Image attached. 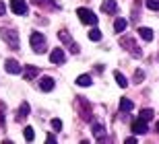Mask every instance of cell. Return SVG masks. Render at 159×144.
Returning a JSON list of instances; mask_svg holds the SVG:
<instances>
[{
    "label": "cell",
    "mask_w": 159,
    "mask_h": 144,
    "mask_svg": "<svg viewBox=\"0 0 159 144\" xmlns=\"http://www.w3.org/2000/svg\"><path fill=\"white\" fill-rule=\"evenodd\" d=\"M114 78H116L118 86H122V89H126V86H128V81H126V76H124L122 72H114Z\"/></svg>",
    "instance_id": "obj_15"
},
{
    "label": "cell",
    "mask_w": 159,
    "mask_h": 144,
    "mask_svg": "<svg viewBox=\"0 0 159 144\" xmlns=\"http://www.w3.org/2000/svg\"><path fill=\"white\" fill-rule=\"evenodd\" d=\"M54 86H56V82H54L52 76H43V78L39 81V89H41L43 93H50V91L54 89Z\"/></svg>",
    "instance_id": "obj_8"
},
{
    "label": "cell",
    "mask_w": 159,
    "mask_h": 144,
    "mask_svg": "<svg viewBox=\"0 0 159 144\" xmlns=\"http://www.w3.org/2000/svg\"><path fill=\"white\" fill-rule=\"evenodd\" d=\"M143 78H145V74H143L141 70H136L134 72V82H143Z\"/></svg>",
    "instance_id": "obj_24"
},
{
    "label": "cell",
    "mask_w": 159,
    "mask_h": 144,
    "mask_svg": "<svg viewBox=\"0 0 159 144\" xmlns=\"http://www.w3.org/2000/svg\"><path fill=\"white\" fill-rule=\"evenodd\" d=\"M124 29H126V19H116L114 21V31L116 33H122Z\"/></svg>",
    "instance_id": "obj_16"
},
{
    "label": "cell",
    "mask_w": 159,
    "mask_h": 144,
    "mask_svg": "<svg viewBox=\"0 0 159 144\" xmlns=\"http://www.w3.org/2000/svg\"><path fill=\"white\" fill-rule=\"evenodd\" d=\"M27 115H29V103H23L21 107H19L17 121H23V120H27Z\"/></svg>",
    "instance_id": "obj_12"
},
{
    "label": "cell",
    "mask_w": 159,
    "mask_h": 144,
    "mask_svg": "<svg viewBox=\"0 0 159 144\" xmlns=\"http://www.w3.org/2000/svg\"><path fill=\"white\" fill-rule=\"evenodd\" d=\"M4 12H6V4H4V2H2V0H0V17H2Z\"/></svg>",
    "instance_id": "obj_25"
},
{
    "label": "cell",
    "mask_w": 159,
    "mask_h": 144,
    "mask_svg": "<svg viewBox=\"0 0 159 144\" xmlns=\"http://www.w3.org/2000/svg\"><path fill=\"white\" fill-rule=\"evenodd\" d=\"M29 43H31V47H33L35 54H43L46 52V37H43L39 31H33V33H31Z\"/></svg>",
    "instance_id": "obj_1"
},
{
    "label": "cell",
    "mask_w": 159,
    "mask_h": 144,
    "mask_svg": "<svg viewBox=\"0 0 159 144\" xmlns=\"http://www.w3.org/2000/svg\"><path fill=\"white\" fill-rule=\"evenodd\" d=\"M139 35H141L145 41H151L153 39V29H149V27H141L139 29Z\"/></svg>",
    "instance_id": "obj_13"
},
{
    "label": "cell",
    "mask_w": 159,
    "mask_h": 144,
    "mask_svg": "<svg viewBox=\"0 0 159 144\" xmlns=\"http://www.w3.org/2000/svg\"><path fill=\"white\" fill-rule=\"evenodd\" d=\"M4 70L6 72H8V74H19V72H21V64L17 62V60H12V58H8V60H6L4 62Z\"/></svg>",
    "instance_id": "obj_5"
},
{
    "label": "cell",
    "mask_w": 159,
    "mask_h": 144,
    "mask_svg": "<svg viewBox=\"0 0 159 144\" xmlns=\"http://www.w3.org/2000/svg\"><path fill=\"white\" fill-rule=\"evenodd\" d=\"M33 76H37V68H33V66H29V68L25 70V78H27V81H31Z\"/></svg>",
    "instance_id": "obj_21"
},
{
    "label": "cell",
    "mask_w": 159,
    "mask_h": 144,
    "mask_svg": "<svg viewBox=\"0 0 159 144\" xmlns=\"http://www.w3.org/2000/svg\"><path fill=\"white\" fill-rule=\"evenodd\" d=\"M11 11L15 15H27V2L25 0H11Z\"/></svg>",
    "instance_id": "obj_4"
},
{
    "label": "cell",
    "mask_w": 159,
    "mask_h": 144,
    "mask_svg": "<svg viewBox=\"0 0 159 144\" xmlns=\"http://www.w3.org/2000/svg\"><path fill=\"white\" fill-rule=\"evenodd\" d=\"M64 52H62V47H54L52 52H50V62L52 64H62L64 62Z\"/></svg>",
    "instance_id": "obj_7"
},
{
    "label": "cell",
    "mask_w": 159,
    "mask_h": 144,
    "mask_svg": "<svg viewBox=\"0 0 159 144\" xmlns=\"http://www.w3.org/2000/svg\"><path fill=\"white\" fill-rule=\"evenodd\" d=\"M139 117L145 120V121H149V120H153V111H151V109H143L141 113H139Z\"/></svg>",
    "instance_id": "obj_20"
},
{
    "label": "cell",
    "mask_w": 159,
    "mask_h": 144,
    "mask_svg": "<svg viewBox=\"0 0 159 144\" xmlns=\"http://www.w3.org/2000/svg\"><path fill=\"white\" fill-rule=\"evenodd\" d=\"M122 46H126V50H128L130 54H132V56H141V50H136V43L132 39H122Z\"/></svg>",
    "instance_id": "obj_10"
},
{
    "label": "cell",
    "mask_w": 159,
    "mask_h": 144,
    "mask_svg": "<svg viewBox=\"0 0 159 144\" xmlns=\"http://www.w3.org/2000/svg\"><path fill=\"white\" fill-rule=\"evenodd\" d=\"M101 11L106 12V15H116L118 2H116V0H103V2H101Z\"/></svg>",
    "instance_id": "obj_6"
},
{
    "label": "cell",
    "mask_w": 159,
    "mask_h": 144,
    "mask_svg": "<svg viewBox=\"0 0 159 144\" xmlns=\"http://www.w3.org/2000/svg\"><path fill=\"white\" fill-rule=\"evenodd\" d=\"M25 140H27V142H31V140H33V138H35V132H33V128H31V126H27V128H25Z\"/></svg>",
    "instance_id": "obj_19"
},
{
    "label": "cell",
    "mask_w": 159,
    "mask_h": 144,
    "mask_svg": "<svg viewBox=\"0 0 159 144\" xmlns=\"http://www.w3.org/2000/svg\"><path fill=\"white\" fill-rule=\"evenodd\" d=\"M89 39L91 41H99L101 39V31L99 29H91V31H89Z\"/></svg>",
    "instance_id": "obj_18"
},
{
    "label": "cell",
    "mask_w": 159,
    "mask_h": 144,
    "mask_svg": "<svg viewBox=\"0 0 159 144\" xmlns=\"http://www.w3.org/2000/svg\"><path fill=\"white\" fill-rule=\"evenodd\" d=\"M91 82H93V81H91V76H89V74H81L77 78V85L79 86H91Z\"/></svg>",
    "instance_id": "obj_17"
},
{
    "label": "cell",
    "mask_w": 159,
    "mask_h": 144,
    "mask_svg": "<svg viewBox=\"0 0 159 144\" xmlns=\"http://www.w3.org/2000/svg\"><path fill=\"white\" fill-rule=\"evenodd\" d=\"M134 109V103L130 99H120V111H132Z\"/></svg>",
    "instance_id": "obj_14"
},
{
    "label": "cell",
    "mask_w": 159,
    "mask_h": 144,
    "mask_svg": "<svg viewBox=\"0 0 159 144\" xmlns=\"http://www.w3.org/2000/svg\"><path fill=\"white\" fill-rule=\"evenodd\" d=\"M155 130H157V132H159V121H157V126H155Z\"/></svg>",
    "instance_id": "obj_27"
},
{
    "label": "cell",
    "mask_w": 159,
    "mask_h": 144,
    "mask_svg": "<svg viewBox=\"0 0 159 144\" xmlns=\"http://www.w3.org/2000/svg\"><path fill=\"white\" fill-rule=\"evenodd\" d=\"M147 6L151 11H159V0H147Z\"/></svg>",
    "instance_id": "obj_23"
},
{
    "label": "cell",
    "mask_w": 159,
    "mask_h": 144,
    "mask_svg": "<svg viewBox=\"0 0 159 144\" xmlns=\"http://www.w3.org/2000/svg\"><path fill=\"white\" fill-rule=\"evenodd\" d=\"M0 35H2V39L8 43L11 50H19V33L17 31H12V29H2Z\"/></svg>",
    "instance_id": "obj_2"
},
{
    "label": "cell",
    "mask_w": 159,
    "mask_h": 144,
    "mask_svg": "<svg viewBox=\"0 0 159 144\" xmlns=\"http://www.w3.org/2000/svg\"><path fill=\"white\" fill-rule=\"evenodd\" d=\"M79 19H81V23L85 25H97V15L93 11H89V8H79L77 11Z\"/></svg>",
    "instance_id": "obj_3"
},
{
    "label": "cell",
    "mask_w": 159,
    "mask_h": 144,
    "mask_svg": "<svg viewBox=\"0 0 159 144\" xmlns=\"http://www.w3.org/2000/svg\"><path fill=\"white\" fill-rule=\"evenodd\" d=\"M52 128L56 130V132H60V130H62V121H60L58 117H54V120H52Z\"/></svg>",
    "instance_id": "obj_22"
},
{
    "label": "cell",
    "mask_w": 159,
    "mask_h": 144,
    "mask_svg": "<svg viewBox=\"0 0 159 144\" xmlns=\"http://www.w3.org/2000/svg\"><path fill=\"white\" fill-rule=\"evenodd\" d=\"M93 136L97 140H106V130H103L101 124H93Z\"/></svg>",
    "instance_id": "obj_11"
},
{
    "label": "cell",
    "mask_w": 159,
    "mask_h": 144,
    "mask_svg": "<svg viewBox=\"0 0 159 144\" xmlns=\"http://www.w3.org/2000/svg\"><path fill=\"white\" fill-rule=\"evenodd\" d=\"M46 142H56V136H52V134H48V138H46Z\"/></svg>",
    "instance_id": "obj_26"
},
{
    "label": "cell",
    "mask_w": 159,
    "mask_h": 144,
    "mask_svg": "<svg viewBox=\"0 0 159 144\" xmlns=\"http://www.w3.org/2000/svg\"><path fill=\"white\" fill-rule=\"evenodd\" d=\"M132 132H134V134H145V132H147V121L141 120V117L134 120V121H132Z\"/></svg>",
    "instance_id": "obj_9"
}]
</instances>
